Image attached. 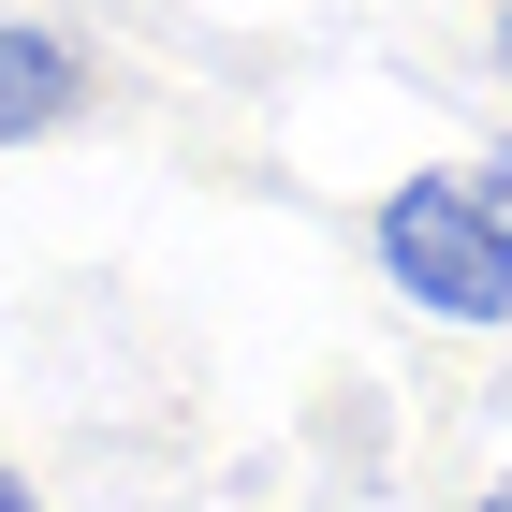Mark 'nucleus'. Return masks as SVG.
<instances>
[{
	"mask_svg": "<svg viewBox=\"0 0 512 512\" xmlns=\"http://www.w3.org/2000/svg\"><path fill=\"white\" fill-rule=\"evenodd\" d=\"M366 235H381V278L410 293V308H439V322H512V205L483 191L469 161H454V176H395Z\"/></svg>",
	"mask_w": 512,
	"mask_h": 512,
	"instance_id": "f257e3e1",
	"label": "nucleus"
},
{
	"mask_svg": "<svg viewBox=\"0 0 512 512\" xmlns=\"http://www.w3.org/2000/svg\"><path fill=\"white\" fill-rule=\"evenodd\" d=\"M74 103H88V59L59 30H30V15H0V147H44Z\"/></svg>",
	"mask_w": 512,
	"mask_h": 512,
	"instance_id": "f03ea898",
	"label": "nucleus"
},
{
	"mask_svg": "<svg viewBox=\"0 0 512 512\" xmlns=\"http://www.w3.org/2000/svg\"><path fill=\"white\" fill-rule=\"evenodd\" d=\"M0 512H30V483H15V469H0Z\"/></svg>",
	"mask_w": 512,
	"mask_h": 512,
	"instance_id": "7ed1b4c3",
	"label": "nucleus"
},
{
	"mask_svg": "<svg viewBox=\"0 0 512 512\" xmlns=\"http://www.w3.org/2000/svg\"><path fill=\"white\" fill-rule=\"evenodd\" d=\"M498 59H512V0H498Z\"/></svg>",
	"mask_w": 512,
	"mask_h": 512,
	"instance_id": "20e7f679",
	"label": "nucleus"
},
{
	"mask_svg": "<svg viewBox=\"0 0 512 512\" xmlns=\"http://www.w3.org/2000/svg\"><path fill=\"white\" fill-rule=\"evenodd\" d=\"M483 512H512V498H483Z\"/></svg>",
	"mask_w": 512,
	"mask_h": 512,
	"instance_id": "39448f33",
	"label": "nucleus"
}]
</instances>
